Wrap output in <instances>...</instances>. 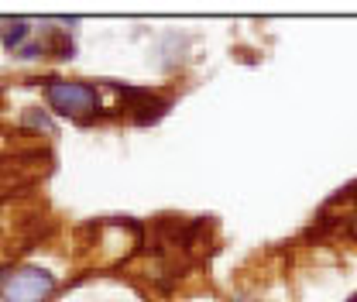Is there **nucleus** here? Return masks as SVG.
Wrapping results in <instances>:
<instances>
[{
    "mask_svg": "<svg viewBox=\"0 0 357 302\" xmlns=\"http://www.w3.org/2000/svg\"><path fill=\"white\" fill-rule=\"evenodd\" d=\"M45 100L59 117H69L76 124H89L100 117V93L93 83L79 80H48L45 83Z\"/></svg>",
    "mask_w": 357,
    "mask_h": 302,
    "instance_id": "1",
    "label": "nucleus"
},
{
    "mask_svg": "<svg viewBox=\"0 0 357 302\" xmlns=\"http://www.w3.org/2000/svg\"><path fill=\"white\" fill-rule=\"evenodd\" d=\"M59 282L52 271L45 268H17L10 275H3L0 285V299L3 302H48L55 296Z\"/></svg>",
    "mask_w": 357,
    "mask_h": 302,
    "instance_id": "2",
    "label": "nucleus"
},
{
    "mask_svg": "<svg viewBox=\"0 0 357 302\" xmlns=\"http://www.w3.org/2000/svg\"><path fill=\"white\" fill-rule=\"evenodd\" d=\"M28 31H31V21H14L10 28H7V35H3V48H17V45L28 38Z\"/></svg>",
    "mask_w": 357,
    "mask_h": 302,
    "instance_id": "3",
    "label": "nucleus"
},
{
    "mask_svg": "<svg viewBox=\"0 0 357 302\" xmlns=\"http://www.w3.org/2000/svg\"><path fill=\"white\" fill-rule=\"evenodd\" d=\"M28 124H35V128H42L45 134H55V124L45 117L42 110H28Z\"/></svg>",
    "mask_w": 357,
    "mask_h": 302,
    "instance_id": "4",
    "label": "nucleus"
},
{
    "mask_svg": "<svg viewBox=\"0 0 357 302\" xmlns=\"http://www.w3.org/2000/svg\"><path fill=\"white\" fill-rule=\"evenodd\" d=\"M230 302H255V299H248V296H234Z\"/></svg>",
    "mask_w": 357,
    "mask_h": 302,
    "instance_id": "5",
    "label": "nucleus"
},
{
    "mask_svg": "<svg viewBox=\"0 0 357 302\" xmlns=\"http://www.w3.org/2000/svg\"><path fill=\"white\" fill-rule=\"evenodd\" d=\"M0 278H3V271H0Z\"/></svg>",
    "mask_w": 357,
    "mask_h": 302,
    "instance_id": "6",
    "label": "nucleus"
}]
</instances>
